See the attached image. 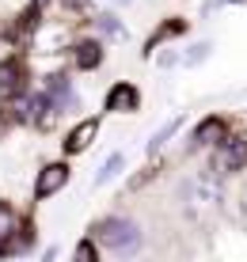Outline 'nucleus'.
I'll use <instances>...</instances> for the list:
<instances>
[{
    "mask_svg": "<svg viewBox=\"0 0 247 262\" xmlns=\"http://www.w3.org/2000/svg\"><path fill=\"white\" fill-rule=\"evenodd\" d=\"M95 23H99V31H103V34H122V23H118L114 15H99Z\"/></svg>",
    "mask_w": 247,
    "mask_h": 262,
    "instance_id": "nucleus-14",
    "label": "nucleus"
},
{
    "mask_svg": "<svg viewBox=\"0 0 247 262\" xmlns=\"http://www.w3.org/2000/svg\"><path fill=\"white\" fill-rule=\"evenodd\" d=\"M122 164H126V156H122V152H114V156L103 164V171L95 175V186H107V183H111V179L118 175V171H122Z\"/></svg>",
    "mask_w": 247,
    "mask_h": 262,
    "instance_id": "nucleus-11",
    "label": "nucleus"
},
{
    "mask_svg": "<svg viewBox=\"0 0 247 262\" xmlns=\"http://www.w3.org/2000/svg\"><path fill=\"white\" fill-rule=\"evenodd\" d=\"M137 106H141V92H137L133 84H114L111 95H107V111L114 114H133Z\"/></svg>",
    "mask_w": 247,
    "mask_h": 262,
    "instance_id": "nucleus-5",
    "label": "nucleus"
},
{
    "mask_svg": "<svg viewBox=\"0 0 247 262\" xmlns=\"http://www.w3.org/2000/svg\"><path fill=\"white\" fill-rule=\"evenodd\" d=\"M12 236H15V213H12V205L0 202V251H8Z\"/></svg>",
    "mask_w": 247,
    "mask_h": 262,
    "instance_id": "nucleus-10",
    "label": "nucleus"
},
{
    "mask_svg": "<svg viewBox=\"0 0 247 262\" xmlns=\"http://www.w3.org/2000/svg\"><path fill=\"white\" fill-rule=\"evenodd\" d=\"M179 125H182V118H171V122H168V125H163V129L156 133V137L149 141V152H156L160 144H168V137H175V129H179Z\"/></svg>",
    "mask_w": 247,
    "mask_h": 262,
    "instance_id": "nucleus-12",
    "label": "nucleus"
},
{
    "mask_svg": "<svg viewBox=\"0 0 247 262\" xmlns=\"http://www.w3.org/2000/svg\"><path fill=\"white\" fill-rule=\"evenodd\" d=\"M91 236L118 258L141 251V228H137V221H130V216H103V221L91 228Z\"/></svg>",
    "mask_w": 247,
    "mask_h": 262,
    "instance_id": "nucleus-1",
    "label": "nucleus"
},
{
    "mask_svg": "<svg viewBox=\"0 0 247 262\" xmlns=\"http://www.w3.org/2000/svg\"><path fill=\"white\" fill-rule=\"evenodd\" d=\"M95 137H99V118H84L80 125H72V129H69V137L61 141V148H65V156H80Z\"/></svg>",
    "mask_w": 247,
    "mask_h": 262,
    "instance_id": "nucleus-4",
    "label": "nucleus"
},
{
    "mask_svg": "<svg viewBox=\"0 0 247 262\" xmlns=\"http://www.w3.org/2000/svg\"><path fill=\"white\" fill-rule=\"evenodd\" d=\"M243 164H247V141H224L217 167H221V171H240Z\"/></svg>",
    "mask_w": 247,
    "mask_h": 262,
    "instance_id": "nucleus-8",
    "label": "nucleus"
},
{
    "mask_svg": "<svg viewBox=\"0 0 247 262\" xmlns=\"http://www.w3.org/2000/svg\"><path fill=\"white\" fill-rule=\"evenodd\" d=\"M69 175H72V171H69V164H61V160H57V164H46L38 171V179H34V198H38V202L53 198L61 186L69 183Z\"/></svg>",
    "mask_w": 247,
    "mask_h": 262,
    "instance_id": "nucleus-2",
    "label": "nucleus"
},
{
    "mask_svg": "<svg viewBox=\"0 0 247 262\" xmlns=\"http://www.w3.org/2000/svg\"><path fill=\"white\" fill-rule=\"evenodd\" d=\"M72 61H76V69H99L103 65V42H95V38H84V42H76V50H72Z\"/></svg>",
    "mask_w": 247,
    "mask_h": 262,
    "instance_id": "nucleus-7",
    "label": "nucleus"
},
{
    "mask_svg": "<svg viewBox=\"0 0 247 262\" xmlns=\"http://www.w3.org/2000/svg\"><path fill=\"white\" fill-rule=\"evenodd\" d=\"M27 92V69L23 61H0V99H15Z\"/></svg>",
    "mask_w": 247,
    "mask_h": 262,
    "instance_id": "nucleus-3",
    "label": "nucleus"
},
{
    "mask_svg": "<svg viewBox=\"0 0 247 262\" xmlns=\"http://www.w3.org/2000/svg\"><path fill=\"white\" fill-rule=\"evenodd\" d=\"M46 95H50V106H53V111H69V106H76V95H72V80H69V76H50Z\"/></svg>",
    "mask_w": 247,
    "mask_h": 262,
    "instance_id": "nucleus-6",
    "label": "nucleus"
},
{
    "mask_svg": "<svg viewBox=\"0 0 247 262\" xmlns=\"http://www.w3.org/2000/svg\"><path fill=\"white\" fill-rule=\"evenodd\" d=\"M72 258H76V262H91V258H95V239H84L76 251H72Z\"/></svg>",
    "mask_w": 247,
    "mask_h": 262,
    "instance_id": "nucleus-13",
    "label": "nucleus"
},
{
    "mask_svg": "<svg viewBox=\"0 0 247 262\" xmlns=\"http://www.w3.org/2000/svg\"><path fill=\"white\" fill-rule=\"evenodd\" d=\"M194 141H198V144H213V141H224V122H221V118H205V122L194 129Z\"/></svg>",
    "mask_w": 247,
    "mask_h": 262,
    "instance_id": "nucleus-9",
    "label": "nucleus"
}]
</instances>
